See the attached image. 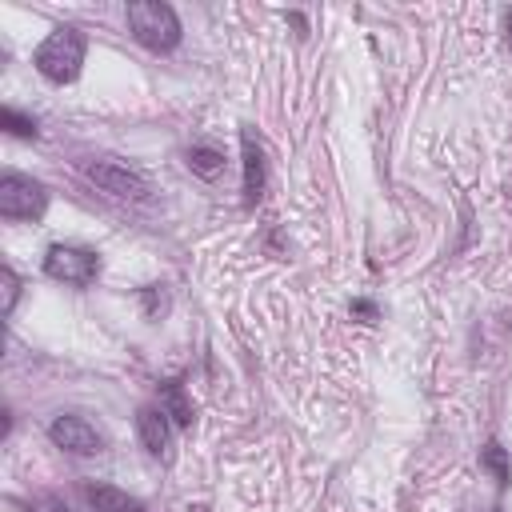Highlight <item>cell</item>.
Here are the masks:
<instances>
[{
	"instance_id": "obj_15",
	"label": "cell",
	"mask_w": 512,
	"mask_h": 512,
	"mask_svg": "<svg viewBox=\"0 0 512 512\" xmlns=\"http://www.w3.org/2000/svg\"><path fill=\"white\" fill-rule=\"evenodd\" d=\"M0 284H4V316H12V308H16V296H20V276L4 264L0 268Z\"/></svg>"
},
{
	"instance_id": "obj_10",
	"label": "cell",
	"mask_w": 512,
	"mask_h": 512,
	"mask_svg": "<svg viewBox=\"0 0 512 512\" xmlns=\"http://www.w3.org/2000/svg\"><path fill=\"white\" fill-rule=\"evenodd\" d=\"M188 168L196 176H204V180H216L224 172V152L216 144H192L188 148Z\"/></svg>"
},
{
	"instance_id": "obj_9",
	"label": "cell",
	"mask_w": 512,
	"mask_h": 512,
	"mask_svg": "<svg viewBox=\"0 0 512 512\" xmlns=\"http://www.w3.org/2000/svg\"><path fill=\"white\" fill-rule=\"evenodd\" d=\"M80 492H84V500H88L92 512H144V500L128 496V492L116 488V484H92V480H88Z\"/></svg>"
},
{
	"instance_id": "obj_16",
	"label": "cell",
	"mask_w": 512,
	"mask_h": 512,
	"mask_svg": "<svg viewBox=\"0 0 512 512\" xmlns=\"http://www.w3.org/2000/svg\"><path fill=\"white\" fill-rule=\"evenodd\" d=\"M28 512H68V508H64V500H56V496H32Z\"/></svg>"
},
{
	"instance_id": "obj_8",
	"label": "cell",
	"mask_w": 512,
	"mask_h": 512,
	"mask_svg": "<svg viewBox=\"0 0 512 512\" xmlns=\"http://www.w3.org/2000/svg\"><path fill=\"white\" fill-rule=\"evenodd\" d=\"M136 436L148 456H168V412L160 404H144L136 412Z\"/></svg>"
},
{
	"instance_id": "obj_12",
	"label": "cell",
	"mask_w": 512,
	"mask_h": 512,
	"mask_svg": "<svg viewBox=\"0 0 512 512\" xmlns=\"http://www.w3.org/2000/svg\"><path fill=\"white\" fill-rule=\"evenodd\" d=\"M480 464L496 476V484H500V488H508V480H512V464H508V452H504L496 440L480 448Z\"/></svg>"
},
{
	"instance_id": "obj_11",
	"label": "cell",
	"mask_w": 512,
	"mask_h": 512,
	"mask_svg": "<svg viewBox=\"0 0 512 512\" xmlns=\"http://www.w3.org/2000/svg\"><path fill=\"white\" fill-rule=\"evenodd\" d=\"M160 408H164V412H168V420H176L180 428H188V424H192V404L184 400V384H180V380L160 384Z\"/></svg>"
},
{
	"instance_id": "obj_14",
	"label": "cell",
	"mask_w": 512,
	"mask_h": 512,
	"mask_svg": "<svg viewBox=\"0 0 512 512\" xmlns=\"http://www.w3.org/2000/svg\"><path fill=\"white\" fill-rule=\"evenodd\" d=\"M0 124H4L12 136H24V140L40 132V128H36V120H32V116H24V112H16V108H0Z\"/></svg>"
},
{
	"instance_id": "obj_5",
	"label": "cell",
	"mask_w": 512,
	"mask_h": 512,
	"mask_svg": "<svg viewBox=\"0 0 512 512\" xmlns=\"http://www.w3.org/2000/svg\"><path fill=\"white\" fill-rule=\"evenodd\" d=\"M84 176H88L100 192H108V196H116V200H132V204H140V200L152 196L144 172L132 168V164H124V160H112V156L84 164Z\"/></svg>"
},
{
	"instance_id": "obj_4",
	"label": "cell",
	"mask_w": 512,
	"mask_h": 512,
	"mask_svg": "<svg viewBox=\"0 0 512 512\" xmlns=\"http://www.w3.org/2000/svg\"><path fill=\"white\" fill-rule=\"evenodd\" d=\"M44 272L56 284L88 288L100 276V252L96 248H84V244H52L44 252Z\"/></svg>"
},
{
	"instance_id": "obj_17",
	"label": "cell",
	"mask_w": 512,
	"mask_h": 512,
	"mask_svg": "<svg viewBox=\"0 0 512 512\" xmlns=\"http://www.w3.org/2000/svg\"><path fill=\"white\" fill-rule=\"evenodd\" d=\"M352 312L364 316V320H376V304L372 300H352Z\"/></svg>"
},
{
	"instance_id": "obj_1",
	"label": "cell",
	"mask_w": 512,
	"mask_h": 512,
	"mask_svg": "<svg viewBox=\"0 0 512 512\" xmlns=\"http://www.w3.org/2000/svg\"><path fill=\"white\" fill-rule=\"evenodd\" d=\"M84 52H88L84 32L72 28V24H56L40 40V48L32 52V64L48 84H72L80 76V68H84Z\"/></svg>"
},
{
	"instance_id": "obj_3",
	"label": "cell",
	"mask_w": 512,
	"mask_h": 512,
	"mask_svg": "<svg viewBox=\"0 0 512 512\" xmlns=\"http://www.w3.org/2000/svg\"><path fill=\"white\" fill-rule=\"evenodd\" d=\"M48 208V188L16 168L0 176V216L4 220H40Z\"/></svg>"
},
{
	"instance_id": "obj_18",
	"label": "cell",
	"mask_w": 512,
	"mask_h": 512,
	"mask_svg": "<svg viewBox=\"0 0 512 512\" xmlns=\"http://www.w3.org/2000/svg\"><path fill=\"white\" fill-rule=\"evenodd\" d=\"M488 512H500V508H488Z\"/></svg>"
},
{
	"instance_id": "obj_13",
	"label": "cell",
	"mask_w": 512,
	"mask_h": 512,
	"mask_svg": "<svg viewBox=\"0 0 512 512\" xmlns=\"http://www.w3.org/2000/svg\"><path fill=\"white\" fill-rule=\"evenodd\" d=\"M140 304H144V316H148V320H160V316L168 312V292H164V284L140 288Z\"/></svg>"
},
{
	"instance_id": "obj_6",
	"label": "cell",
	"mask_w": 512,
	"mask_h": 512,
	"mask_svg": "<svg viewBox=\"0 0 512 512\" xmlns=\"http://www.w3.org/2000/svg\"><path fill=\"white\" fill-rule=\"evenodd\" d=\"M48 436H52L56 448H64V452H72V456H96V452H104V432H100L88 416H80V412H60V416H52Z\"/></svg>"
},
{
	"instance_id": "obj_2",
	"label": "cell",
	"mask_w": 512,
	"mask_h": 512,
	"mask_svg": "<svg viewBox=\"0 0 512 512\" xmlns=\"http://www.w3.org/2000/svg\"><path fill=\"white\" fill-rule=\"evenodd\" d=\"M124 16H128V32L136 36V44H144L148 52H172L184 36L176 8L164 0H132Z\"/></svg>"
},
{
	"instance_id": "obj_7",
	"label": "cell",
	"mask_w": 512,
	"mask_h": 512,
	"mask_svg": "<svg viewBox=\"0 0 512 512\" xmlns=\"http://www.w3.org/2000/svg\"><path fill=\"white\" fill-rule=\"evenodd\" d=\"M240 156H244V180H240L244 208H256L260 196H264V184H268V164H264V148L252 136V128L240 132Z\"/></svg>"
}]
</instances>
